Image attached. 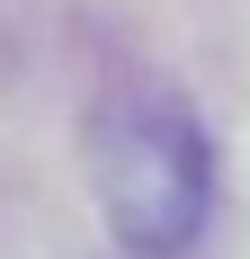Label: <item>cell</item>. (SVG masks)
Wrapping results in <instances>:
<instances>
[{
	"instance_id": "cell-1",
	"label": "cell",
	"mask_w": 250,
	"mask_h": 259,
	"mask_svg": "<svg viewBox=\"0 0 250 259\" xmlns=\"http://www.w3.org/2000/svg\"><path fill=\"white\" fill-rule=\"evenodd\" d=\"M90 197L116 250L179 259L215 206V152L197 134V107L161 80H116L90 107Z\"/></svg>"
}]
</instances>
